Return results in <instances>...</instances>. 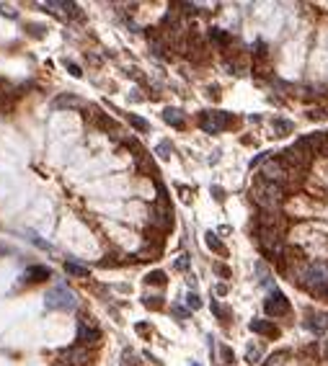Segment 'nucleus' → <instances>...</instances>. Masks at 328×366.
Masks as SVG:
<instances>
[{
	"label": "nucleus",
	"mask_w": 328,
	"mask_h": 366,
	"mask_svg": "<svg viewBox=\"0 0 328 366\" xmlns=\"http://www.w3.org/2000/svg\"><path fill=\"white\" fill-rule=\"evenodd\" d=\"M248 361H251V364L259 361V348H248Z\"/></svg>",
	"instance_id": "nucleus-38"
},
{
	"label": "nucleus",
	"mask_w": 328,
	"mask_h": 366,
	"mask_svg": "<svg viewBox=\"0 0 328 366\" xmlns=\"http://www.w3.org/2000/svg\"><path fill=\"white\" fill-rule=\"evenodd\" d=\"M142 305L148 307V309H160L163 307V297H145Z\"/></svg>",
	"instance_id": "nucleus-28"
},
{
	"label": "nucleus",
	"mask_w": 328,
	"mask_h": 366,
	"mask_svg": "<svg viewBox=\"0 0 328 366\" xmlns=\"http://www.w3.org/2000/svg\"><path fill=\"white\" fill-rule=\"evenodd\" d=\"M305 325H307V330H313L315 335H323L328 330V312H307Z\"/></svg>",
	"instance_id": "nucleus-11"
},
{
	"label": "nucleus",
	"mask_w": 328,
	"mask_h": 366,
	"mask_svg": "<svg viewBox=\"0 0 328 366\" xmlns=\"http://www.w3.org/2000/svg\"><path fill=\"white\" fill-rule=\"evenodd\" d=\"M186 305H189V309H199V307H202V299H199V294L191 291V294L186 297Z\"/></svg>",
	"instance_id": "nucleus-30"
},
{
	"label": "nucleus",
	"mask_w": 328,
	"mask_h": 366,
	"mask_svg": "<svg viewBox=\"0 0 328 366\" xmlns=\"http://www.w3.org/2000/svg\"><path fill=\"white\" fill-rule=\"evenodd\" d=\"M52 106L60 111V108H70V106H83V101H80L78 96H72V93H70V96L65 93V96H57V98H54Z\"/></svg>",
	"instance_id": "nucleus-18"
},
{
	"label": "nucleus",
	"mask_w": 328,
	"mask_h": 366,
	"mask_svg": "<svg viewBox=\"0 0 328 366\" xmlns=\"http://www.w3.org/2000/svg\"><path fill=\"white\" fill-rule=\"evenodd\" d=\"M313 150H310V144H307V140L303 137V140H297L292 147H287L284 152H282V163L289 168V170H300V173H305L307 168H310V163H313Z\"/></svg>",
	"instance_id": "nucleus-2"
},
{
	"label": "nucleus",
	"mask_w": 328,
	"mask_h": 366,
	"mask_svg": "<svg viewBox=\"0 0 328 366\" xmlns=\"http://www.w3.org/2000/svg\"><path fill=\"white\" fill-rule=\"evenodd\" d=\"M171 309H173V315H176L178 320H186V317L191 315V312H189V309H184V307H171Z\"/></svg>",
	"instance_id": "nucleus-33"
},
{
	"label": "nucleus",
	"mask_w": 328,
	"mask_h": 366,
	"mask_svg": "<svg viewBox=\"0 0 328 366\" xmlns=\"http://www.w3.org/2000/svg\"><path fill=\"white\" fill-rule=\"evenodd\" d=\"M163 122L176 126V129H186V116L181 114L178 108H166V111H163Z\"/></svg>",
	"instance_id": "nucleus-17"
},
{
	"label": "nucleus",
	"mask_w": 328,
	"mask_h": 366,
	"mask_svg": "<svg viewBox=\"0 0 328 366\" xmlns=\"http://www.w3.org/2000/svg\"><path fill=\"white\" fill-rule=\"evenodd\" d=\"M134 165H137L140 176H150V178H158V168H155V163L150 160V155H148V152H145V155H140V158H134Z\"/></svg>",
	"instance_id": "nucleus-15"
},
{
	"label": "nucleus",
	"mask_w": 328,
	"mask_h": 366,
	"mask_svg": "<svg viewBox=\"0 0 328 366\" xmlns=\"http://www.w3.org/2000/svg\"><path fill=\"white\" fill-rule=\"evenodd\" d=\"M0 13H3V16H11V18H16L13 5H0Z\"/></svg>",
	"instance_id": "nucleus-37"
},
{
	"label": "nucleus",
	"mask_w": 328,
	"mask_h": 366,
	"mask_svg": "<svg viewBox=\"0 0 328 366\" xmlns=\"http://www.w3.org/2000/svg\"><path fill=\"white\" fill-rule=\"evenodd\" d=\"M256 240H259V245H261V250L266 253V258L279 261L282 255H284V240H282V232L266 230V227H259V230H256Z\"/></svg>",
	"instance_id": "nucleus-3"
},
{
	"label": "nucleus",
	"mask_w": 328,
	"mask_h": 366,
	"mask_svg": "<svg viewBox=\"0 0 328 366\" xmlns=\"http://www.w3.org/2000/svg\"><path fill=\"white\" fill-rule=\"evenodd\" d=\"M65 273H67V276H75V279H86L88 276V268L80 266V263H75V261H65Z\"/></svg>",
	"instance_id": "nucleus-19"
},
{
	"label": "nucleus",
	"mask_w": 328,
	"mask_h": 366,
	"mask_svg": "<svg viewBox=\"0 0 328 366\" xmlns=\"http://www.w3.org/2000/svg\"><path fill=\"white\" fill-rule=\"evenodd\" d=\"M215 291H217V294H225L227 286H225V284H217V289H215Z\"/></svg>",
	"instance_id": "nucleus-41"
},
{
	"label": "nucleus",
	"mask_w": 328,
	"mask_h": 366,
	"mask_svg": "<svg viewBox=\"0 0 328 366\" xmlns=\"http://www.w3.org/2000/svg\"><path fill=\"white\" fill-rule=\"evenodd\" d=\"M171 224H173V209H171V204H163V201L153 204L150 206V227H155L158 232H168Z\"/></svg>",
	"instance_id": "nucleus-6"
},
{
	"label": "nucleus",
	"mask_w": 328,
	"mask_h": 366,
	"mask_svg": "<svg viewBox=\"0 0 328 366\" xmlns=\"http://www.w3.org/2000/svg\"><path fill=\"white\" fill-rule=\"evenodd\" d=\"M307 144H310V150L318 152V155H328V134L326 132H315L310 137H305Z\"/></svg>",
	"instance_id": "nucleus-14"
},
{
	"label": "nucleus",
	"mask_w": 328,
	"mask_h": 366,
	"mask_svg": "<svg viewBox=\"0 0 328 366\" xmlns=\"http://www.w3.org/2000/svg\"><path fill=\"white\" fill-rule=\"evenodd\" d=\"M204 240H207V245H209V248H212L215 253H220V255H225V253H227V250H225V245L220 243V237H217L215 232H207Z\"/></svg>",
	"instance_id": "nucleus-22"
},
{
	"label": "nucleus",
	"mask_w": 328,
	"mask_h": 366,
	"mask_svg": "<svg viewBox=\"0 0 328 366\" xmlns=\"http://www.w3.org/2000/svg\"><path fill=\"white\" fill-rule=\"evenodd\" d=\"M155 152H158V158H160V160H168L171 155H173V144H171L168 140H163V142H158Z\"/></svg>",
	"instance_id": "nucleus-25"
},
{
	"label": "nucleus",
	"mask_w": 328,
	"mask_h": 366,
	"mask_svg": "<svg viewBox=\"0 0 328 366\" xmlns=\"http://www.w3.org/2000/svg\"><path fill=\"white\" fill-rule=\"evenodd\" d=\"M67 70H70L72 78H80V75H83V70H80L78 65H72V62H67Z\"/></svg>",
	"instance_id": "nucleus-35"
},
{
	"label": "nucleus",
	"mask_w": 328,
	"mask_h": 366,
	"mask_svg": "<svg viewBox=\"0 0 328 366\" xmlns=\"http://www.w3.org/2000/svg\"><path fill=\"white\" fill-rule=\"evenodd\" d=\"M209 39H212L217 47H227L233 39H230V34L227 31H222V29H209Z\"/></svg>",
	"instance_id": "nucleus-21"
},
{
	"label": "nucleus",
	"mask_w": 328,
	"mask_h": 366,
	"mask_svg": "<svg viewBox=\"0 0 328 366\" xmlns=\"http://www.w3.org/2000/svg\"><path fill=\"white\" fill-rule=\"evenodd\" d=\"M166 281H168V276L163 271H150L148 276H145V284H155V286H163Z\"/></svg>",
	"instance_id": "nucleus-24"
},
{
	"label": "nucleus",
	"mask_w": 328,
	"mask_h": 366,
	"mask_svg": "<svg viewBox=\"0 0 328 366\" xmlns=\"http://www.w3.org/2000/svg\"><path fill=\"white\" fill-rule=\"evenodd\" d=\"M127 119H130V124H132L137 132H150V122H145L142 116H137V114H130Z\"/></svg>",
	"instance_id": "nucleus-23"
},
{
	"label": "nucleus",
	"mask_w": 328,
	"mask_h": 366,
	"mask_svg": "<svg viewBox=\"0 0 328 366\" xmlns=\"http://www.w3.org/2000/svg\"><path fill=\"white\" fill-rule=\"evenodd\" d=\"M44 305H47V309H72L75 307V297L65 286H54L52 291H47Z\"/></svg>",
	"instance_id": "nucleus-7"
},
{
	"label": "nucleus",
	"mask_w": 328,
	"mask_h": 366,
	"mask_svg": "<svg viewBox=\"0 0 328 366\" xmlns=\"http://www.w3.org/2000/svg\"><path fill=\"white\" fill-rule=\"evenodd\" d=\"M215 271L220 273L222 279H227V276H230V268H227V266H222V263H217V266H215Z\"/></svg>",
	"instance_id": "nucleus-36"
},
{
	"label": "nucleus",
	"mask_w": 328,
	"mask_h": 366,
	"mask_svg": "<svg viewBox=\"0 0 328 366\" xmlns=\"http://www.w3.org/2000/svg\"><path fill=\"white\" fill-rule=\"evenodd\" d=\"M251 330L259 333V335H266V338H277L279 335V327L274 323H269V320H253L251 323Z\"/></svg>",
	"instance_id": "nucleus-16"
},
{
	"label": "nucleus",
	"mask_w": 328,
	"mask_h": 366,
	"mask_svg": "<svg viewBox=\"0 0 328 366\" xmlns=\"http://www.w3.org/2000/svg\"><path fill=\"white\" fill-rule=\"evenodd\" d=\"M134 330L142 333V335H150V333H153V327H150L148 323H137V325H134Z\"/></svg>",
	"instance_id": "nucleus-34"
},
{
	"label": "nucleus",
	"mask_w": 328,
	"mask_h": 366,
	"mask_svg": "<svg viewBox=\"0 0 328 366\" xmlns=\"http://www.w3.org/2000/svg\"><path fill=\"white\" fill-rule=\"evenodd\" d=\"M173 266H176V271H189V255H181Z\"/></svg>",
	"instance_id": "nucleus-31"
},
{
	"label": "nucleus",
	"mask_w": 328,
	"mask_h": 366,
	"mask_svg": "<svg viewBox=\"0 0 328 366\" xmlns=\"http://www.w3.org/2000/svg\"><path fill=\"white\" fill-rule=\"evenodd\" d=\"M197 122H199V126H202V132L220 134V132H225L227 126L233 124V116L225 114V111H202Z\"/></svg>",
	"instance_id": "nucleus-4"
},
{
	"label": "nucleus",
	"mask_w": 328,
	"mask_h": 366,
	"mask_svg": "<svg viewBox=\"0 0 328 366\" xmlns=\"http://www.w3.org/2000/svg\"><path fill=\"white\" fill-rule=\"evenodd\" d=\"M98 341H101V330L93 325V320H80L78 323V346H83V348H88V346H96Z\"/></svg>",
	"instance_id": "nucleus-8"
},
{
	"label": "nucleus",
	"mask_w": 328,
	"mask_h": 366,
	"mask_svg": "<svg viewBox=\"0 0 328 366\" xmlns=\"http://www.w3.org/2000/svg\"><path fill=\"white\" fill-rule=\"evenodd\" d=\"M65 13H67L70 18H75V21H80V18H83V11H80L78 3H65Z\"/></svg>",
	"instance_id": "nucleus-27"
},
{
	"label": "nucleus",
	"mask_w": 328,
	"mask_h": 366,
	"mask_svg": "<svg viewBox=\"0 0 328 366\" xmlns=\"http://www.w3.org/2000/svg\"><path fill=\"white\" fill-rule=\"evenodd\" d=\"M26 34L34 36V39H42V36L47 34V29H44L42 23H26Z\"/></svg>",
	"instance_id": "nucleus-26"
},
{
	"label": "nucleus",
	"mask_w": 328,
	"mask_h": 366,
	"mask_svg": "<svg viewBox=\"0 0 328 366\" xmlns=\"http://www.w3.org/2000/svg\"><path fill=\"white\" fill-rule=\"evenodd\" d=\"M263 181H269V183H279V186H287V178H289V168L282 163L279 158L277 160H266L261 165V176Z\"/></svg>",
	"instance_id": "nucleus-5"
},
{
	"label": "nucleus",
	"mask_w": 328,
	"mask_h": 366,
	"mask_svg": "<svg viewBox=\"0 0 328 366\" xmlns=\"http://www.w3.org/2000/svg\"><path fill=\"white\" fill-rule=\"evenodd\" d=\"M263 312L271 315V317L287 315V312H289V302H287V297L282 294V291H271V297L263 302Z\"/></svg>",
	"instance_id": "nucleus-10"
},
{
	"label": "nucleus",
	"mask_w": 328,
	"mask_h": 366,
	"mask_svg": "<svg viewBox=\"0 0 328 366\" xmlns=\"http://www.w3.org/2000/svg\"><path fill=\"white\" fill-rule=\"evenodd\" d=\"M251 194H253L256 204L263 209V212H279V206H282V201H284L287 191H284V186H279V183H269V181H263V178H256Z\"/></svg>",
	"instance_id": "nucleus-1"
},
{
	"label": "nucleus",
	"mask_w": 328,
	"mask_h": 366,
	"mask_svg": "<svg viewBox=\"0 0 328 366\" xmlns=\"http://www.w3.org/2000/svg\"><path fill=\"white\" fill-rule=\"evenodd\" d=\"M49 276H52V271L47 266H31V268H26L23 281L26 284H42V281H47Z\"/></svg>",
	"instance_id": "nucleus-13"
},
{
	"label": "nucleus",
	"mask_w": 328,
	"mask_h": 366,
	"mask_svg": "<svg viewBox=\"0 0 328 366\" xmlns=\"http://www.w3.org/2000/svg\"><path fill=\"white\" fill-rule=\"evenodd\" d=\"M212 194H215V199H222V196H225V194H222V188H217V186L212 188Z\"/></svg>",
	"instance_id": "nucleus-40"
},
{
	"label": "nucleus",
	"mask_w": 328,
	"mask_h": 366,
	"mask_svg": "<svg viewBox=\"0 0 328 366\" xmlns=\"http://www.w3.org/2000/svg\"><path fill=\"white\" fill-rule=\"evenodd\" d=\"M212 312L220 317V320H227V315H230V312H227V307H222L220 302H212Z\"/></svg>",
	"instance_id": "nucleus-29"
},
{
	"label": "nucleus",
	"mask_w": 328,
	"mask_h": 366,
	"mask_svg": "<svg viewBox=\"0 0 328 366\" xmlns=\"http://www.w3.org/2000/svg\"><path fill=\"white\" fill-rule=\"evenodd\" d=\"M271 129H274L277 137H284V134H289L295 129V124L287 122V119H274V122H271Z\"/></svg>",
	"instance_id": "nucleus-20"
},
{
	"label": "nucleus",
	"mask_w": 328,
	"mask_h": 366,
	"mask_svg": "<svg viewBox=\"0 0 328 366\" xmlns=\"http://www.w3.org/2000/svg\"><path fill=\"white\" fill-rule=\"evenodd\" d=\"M90 364V351L83 346H75V348L67 351V366H88Z\"/></svg>",
	"instance_id": "nucleus-12"
},
{
	"label": "nucleus",
	"mask_w": 328,
	"mask_h": 366,
	"mask_svg": "<svg viewBox=\"0 0 328 366\" xmlns=\"http://www.w3.org/2000/svg\"><path fill=\"white\" fill-rule=\"evenodd\" d=\"M259 227H266V230H274V232H282L284 235L287 230V217L282 212H263L259 214Z\"/></svg>",
	"instance_id": "nucleus-9"
},
{
	"label": "nucleus",
	"mask_w": 328,
	"mask_h": 366,
	"mask_svg": "<svg viewBox=\"0 0 328 366\" xmlns=\"http://www.w3.org/2000/svg\"><path fill=\"white\" fill-rule=\"evenodd\" d=\"M217 90H220V88H217V85H209V88H207V93L212 96V98H217V96H220V93H217Z\"/></svg>",
	"instance_id": "nucleus-39"
},
{
	"label": "nucleus",
	"mask_w": 328,
	"mask_h": 366,
	"mask_svg": "<svg viewBox=\"0 0 328 366\" xmlns=\"http://www.w3.org/2000/svg\"><path fill=\"white\" fill-rule=\"evenodd\" d=\"M220 353H222V361H225V364H233V361H235V356H233V351L227 348V346H222Z\"/></svg>",
	"instance_id": "nucleus-32"
}]
</instances>
